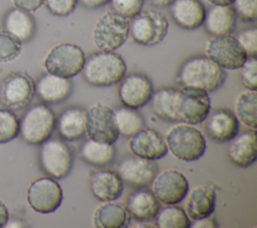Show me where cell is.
Listing matches in <instances>:
<instances>
[{
	"instance_id": "obj_23",
	"label": "cell",
	"mask_w": 257,
	"mask_h": 228,
	"mask_svg": "<svg viewBox=\"0 0 257 228\" xmlns=\"http://www.w3.org/2000/svg\"><path fill=\"white\" fill-rule=\"evenodd\" d=\"M215 190L212 187L206 185L196 186L189 192L187 197V215L193 220L212 215L215 210Z\"/></svg>"
},
{
	"instance_id": "obj_36",
	"label": "cell",
	"mask_w": 257,
	"mask_h": 228,
	"mask_svg": "<svg viewBox=\"0 0 257 228\" xmlns=\"http://www.w3.org/2000/svg\"><path fill=\"white\" fill-rule=\"evenodd\" d=\"M240 78L242 84L249 90L257 88V60L256 57H247L240 67Z\"/></svg>"
},
{
	"instance_id": "obj_22",
	"label": "cell",
	"mask_w": 257,
	"mask_h": 228,
	"mask_svg": "<svg viewBox=\"0 0 257 228\" xmlns=\"http://www.w3.org/2000/svg\"><path fill=\"white\" fill-rule=\"evenodd\" d=\"M206 10L199 0H174L171 4V15L177 25L193 30L203 25Z\"/></svg>"
},
{
	"instance_id": "obj_6",
	"label": "cell",
	"mask_w": 257,
	"mask_h": 228,
	"mask_svg": "<svg viewBox=\"0 0 257 228\" xmlns=\"http://www.w3.org/2000/svg\"><path fill=\"white\" fill-rule=\"evenodd\" d=\"M167 18L155 10H141L130 21V34L134 41L153 46L164 40L168 33Z\"/></svg>"
},
{
	"instance_id": "obj_24",
	"label": "cell",
	"mask_w": 257,
	"mask_h": 228,
	"mask_svg": "<svg viewBox=\"0 0 257 228\" xmlns=\"http://www.w3.org/2000/svg\"><path fill=\"white\" fill-rule=\"evenodd\" d=\"M236 13L231 5H214L206 12L204 26L214 36L230 34L236 25Z\"/></svg>"
},
{
	"instance_id": "obj_11",
	"label": "cell",
	"mask_w": 257,
	"mask_h": 228,
	"mask_svg": "<svg viewBox=\"0 0 257 228\" xmlns=\"http://www.w3.org/2000/svg\"><path fill=\"white\" fill-rule=\"evenodd\" d=\"M205 50L207 56L223 69H239L248 57L236 37L230 34L212 37Z\"/></svg>"
},
{
	"instance_id": "obj_5",
	"label": "cell",
	"mask_w": 257,
	"mask_h": 228,
	"mask_svg": "<svg viewBox=\"0 0 257 228\" xmlns=\"http://www.w3.org/2000/svg\"><path fill=\"white\" fill-rule=\"evenodd\" d=\"M55 116L46 104L32 105L19 122V133L23 141L30 145H41L48 140L55 127Z\"/></svg>"
},
{
	"instance_id": "obj_41",
	"label": "cell",
	"mask_w": 257,
	"mask_h": 228,
	"mask_svg": "<svg viewBox=\"0 0 257 228\" xmlns=\"http://www.w3.org/2000/svg\"><path fill=\"white\" fill-rule=\"evenodd\" d=\"M12 2L16 8L32 12L38 9L44 3V0H12Z\"/></svg>"
},
{
	"instance_id": "obj_8",
	"label": "cell",
	"mask_w": 257,
	"mask_h": 228,
	"mask_svg": "<svg viewBox=\"0 0 257 228\" xmlns=\"http://www.w3.org/2000/svg\"><path fill=\"white\" fill-rule=\"evenodd\" d=\"M210 97L207 91L182 87L176 95V115L178 122L189 125H197L205 121L210 112Z\"/></svg>"
},
{
	"instance_id": "obj_10",
	"label": "cell",
	"mask_w": 257,
	"mask_h": 228,
	"mask_svg": "<svg viewBox=\"0 0 257 228\" xmlns=\"http://www.w3.org/2000/svg\"><path fill=\"white\" fill-rule=\"evenodd\" d=\"M39 160L42 170L54 179L66 177L72 168V154L61 140H46L41 144Z\"/></svg>"
},
{
	"instance_id": "obj_42",
	"label": "cell",
	"mask_w": 257,
	"mask_h": 228,
	"mask_svg": "<svg viewBox=\"0 0 257 228\" xmlns=\"http://www.w3.org/2000/svg\"><path fill=\"white\" fill-rule=\"evenodd\" d=\"M191 227L193 228H216L218 227L217 221L211 215L196 219L194 222H191Z\"/></svg>"
},
{
	"instance_id": "obj_18",
	"label": "cell",
	"mask_w": 257,
	"mask_h": 228,
	"mask_svg": "<svg viewBox=\"0 0 257 228\" xmlns=\"http://www.w3.org/2000/svg\"><path fill=\"white\" fill-rule=\"evenodd\" d=\"M205 130L208 136L218 142H229L239 132V120L227 108H217L205 119Z\"/></svg>"
},
{
	"instance_id": "obj_7",
	"label": "cell",
	"mask_w": 257,
	"mask_h": 228,
	"mask_svg": "<svg viewBox=\"0 0 257 228\" xmlns=\"http://www.w3.org/2000/svg\"><path fill=\"white\" fill-rule=\"evenodd\" d=\"M84 62L85 55L79 46L72 43H60L47 53L44 67L48 73L70 78L82 70Z\"/></svg>"
},
{
	"instance_id": "obj_20",
	"label": "cell",
	"mask_w": 257,
	"mask_h": 228,
	"mask_svg": "<svg viewBox=\"0 0 257 228\" xmlns=\"http://www.w3.org/2000/svg\"><path fill=\"white\" fill-rule=\"evenodd\" d=\"M72 90L68 78L46 73L40 76L34 85L38 97L46 103H60L66 99Z\"/></svg>"
},
{
	"instance_id": "obj_12",
	"label": "cell",
	"mask_w": 257,
	"mask_h": 228,
	"mask_svg": "<svg viewBox=\"0 0 257 228\" xmlns=\"http://www.w3.org/2000/svg\"><path fill=\"white\" fill-rule=\"evenodd\" d=\"M30 207L42 214L54 212L63 199L60 185L50 177H41L32 181L26 193Z\"/></svg>"
},
{
	"instance_id": "obj_44",
	"label": "cell",
	"mask_w": 257,
	"mask_h": 228,
	"mask_svg": "<svg viewBox=\"0 0 257 228\" xmlns=\"http://www.w3.org/2000/svg\"><path fill=\"white\" fill-rule=\"evenodd\" d=\"M9 218V212L6 204L0 199V228L5 226Z\"/></svg>"
},
{
	"instance_id": "obj_13",
	"label": "cell",
	"mask_w": 257,
	"mask_h": 228,
	"mask_svg": "<svg viewBox=\"0 0 257 228\" xmlns=\"http://www.w3.org/2000/svg\"><path fill=\"white\" fill-rule=\"evenodd\" d=\"M34 94L32 79L23 72L7 75L0 86V102L8 109H20L28 105Z\"/></svg>"
},
{
	"instance_id": "obj_40",
	"label": "cell",
	"mask_w": 257,
	"mask_h": 228,
	"mask_svg": "<svg viewBox=\"0 0 257 228\" xmlns=\"http://www.w3.org/2000/svg\"><path fill=\"white\" fill-rule=\"evenodd\" d=\"M49 12L56 16H67L75 8L77 0H44Z\"/></svg>"
},
{
	"instance_id": "obj_26",
	"label": "cell",
	"mask_w": 257,
	"mask_h": 228,
	"mask_svg": "<svg viewBox=\"0 0 257 228\" xmlns=\"http://www.w3.org/2000/svg\"><path fill=\"white\" fill-rule=\"evenodd\" d=\"M126 208L135 219L139 221H150L158 213L160 203L153 192L146 189H139L128 197Z\"/></svg>"
},
{
	"instance_id": "obj_45",
	"label": "cell",
	"mask_w": 257,
	"mask_h": 228,
	"mask_svg": "<svg viewBox=\"0 0 257 228\" xmlns=\"http://www.w3.org/2000/svg\"><path fill=\"white\" fill-rule=\"evenodd\" d=\"M145 1H147L149 4L156 7H166L171 5L174 0H145Z\"/></svg>"
},
{
	"instance_id": "obj_28",
	"label": "cell",
	"mask_w": 257,
	"mask_h": 228,
	"mask_svg": "<svg viewBox=\"0 0 257 228\" xmlns=\"http://www.w3.org/2000/svg\"><path fill=\"white\" fill-rule=\"evenodd\" d=\"M85 113L83 108L77 106L64 109L55 122L61 138L66 141L81 138L85 132Z\"/></svg>"
},
{
	"instance_id": "obj_1",
	"label": "cell",
	"mask_w": 257,
	"mask_h": 228,
	"mask_svg": "<svg viewBox=\"0 0 257 228\" xmlns=\"http://www.w3.org/2000/svg\"><path fill=\"white\" fill-rule=\"evenodd\" d=\"M226 79L225 70L208 56H194L180 67L177 81L183 87L200 88L207 92L220 88Z\"/></svg>"
},
{
	"instance_id": "obj_34",
	"label": "cell",
	"mask_w": 257,
	"mask_h": 228,
	"mask_svg": "<svg viewBox=\"0 0 257 228\" xmlns=\"http://www.w3.org/2000/svg\"><path fill=\"white\" fill-rule=\"evenodd\" d=\"M19 135V120L14 112L0 108V144L8 143Z\"/></svg>"
},
{
	"instance_id": "obj_16",
	"label": "cell",
	"mask_w": 257,
	"mask_h": 228,
	"mask_svg": "<svg viewBox=\"0 0 257 228\" xmlns=\"http://www.w3.org/2000/svg\"><path fill=\"white\" fill-rule=\"evenodd\" d=\"M117 88L122 104L130 108H140L147 104L154 92L151 80L144 74L132 73L123 76Z\"/></svg>"
},
{
	"instance_id": "obj_32",
	"label": "cell",
	"mask_w": 257,
	"mask_h": 228,
	"mask_svg": "<svg viewBox=\"0 0 257 228\" xmlns=\"http://www.w3.org/2000/svg\"><path fill=\"white\" fill-rule=\"evenodd\" d=\"M155 225L158 228H190L191 220L187 213L175 205L160 208L155 216Z\"/></svg>"
},
{
	"instance_id": "obj_33",
	"label": "cell",
	"mask_w": 257,
	"mask_h": 228,
	"mask_svg": "<svg viewBox=\"0 0 257 228\" xmlns=\"http://www.w3.org/2000/svg\"><path fill=\"white\" fill-rule=\"evenodd\" d=\"M118 134L123 137H132L145 127L142 116L130 107H118L113 110Z\"/></svg>"
},
{
	"instance_id": "obj_37",
	"label": "cell",
	"mask_w": 257,
	"mask_h": 228,
	"mask_svg": "<svg viewBox=\"0 0 257 228\" xmlns=\"http://www.w3.org/2000/svg\"><path fill=\"white\" fill-rule=\"evenodd\" d=\"M235 37L248 57H256V54H257V29L255 27L243 29Z\"/></svg>"
},
{
	"instance_id": "obj_31",
	"label": "cell",
	"mask_w": 257,
	"mask_h": 228,
	"mask_svg": "<svg viewBox=\"0 0 257 228\" xmlns=\"http://www.w3.org/2000/svg\"><path fill=\"white\" fill-rule=\"evenodd\" d=\"M257 97L256 90H245L242 91L235 100L234 110L235 116L244 125L256 130L257 128Z\"/></svg>"
},
{
	"instance_id": "obj_4",
	"label": "cell",
	"mask_w": 257,
	"mask_h": 228,
	"mask_svg": "<svg viewBox=\"0 0 257 228\" xmlns=\"http://www.w3.org/2000/svg\"><path fill=\"white\" fill-rule=\"evenodd\" d=\"M128 34V18L109 11L97 19L92 30V40L99 51H114L125 42Z\"/></svg>"
},
{
	"instance_id": "obj_2",
	"label": "cell",
	"mask_w": 257,
	"mask_h": 228,
	"mask_svg": "<svg viewBox=\"0 0 257 228\" xmlns=\"http://www.w3.org/2000/svg\"><path fill=\"white\" fill-rule=\"evenodd\" d=\"M126 65L121 56L113 51L95 52L85 59L82 67L83 77L93 86H110L121 80Z\"/></svg>"
},
{
	"instance_id": "obj_21",
	"label": "cell",
	"mask_w": 257,
	"mask_h": 228,
	"mask_svg": "<svg viewBox=\"0 0 257 228\" xmlns=\"http://www.w3.org/2000/svg\"><path fill=\"white\" fill-rule=\"evenodd\" d=\"M92 195L100 201H114L122 194L123 182L118 174L111 170H99L90 178Z\"/></svg>"
},
{
	"instance_id": "obj_30",
	"label": "cell",
	"mask_w": 257,
	"mask_h": 228,
	"mask_svg": "<svg viewBox=\"0 0 257 228\" xmlns=\"http://www.w3.org/2000/svg\"><path fill=\"white\" fill-rule=\"evenodd\" d=\"M178 89L163 87L153 92L151 104L153 111L161 119L169 122H178L176 115V95Z\"/></svg>"
},
{
	"instance_id": "obj_17",
	"label": "cell",
	"mask_w": 257,
	"mask_h": 228,
	"mask_svg": "<svg viewBox=\"0 0 257 228\" xmlns=\"http://www.w3.org/2000/svg\"><path fill=\"white\" fill-rule=\"evenodd\" d=\"M130 138L128 147L135 156L156 161L165 157L168 153L166 142L153 129L144 127Z\"/></svg>"
},
{
	"instance_id": "obj_27",
	"label": "cell",
	"mask_w": 257,
	"mask_h": 228,
	"mask_svg": "<svg viewBox=\"0 0 257 228\" xmlns=\"http://www.w3.org/2000/svg\"><path fill=\"white\" fill-rule=\"evenodd\" d=\"M4 30L21 43L30 40L35 32V21L33 17L25 10L13 8L9 10L3 20Z\"/></svg>"
},
{
	"instance_id": "obj_38",
	"label": "cell",
	"mask_w": 257,
	"mask_h": 228,
	"mask_svg": "<svg viewBox=\"0 0 257 228\" xmlns=\"http://www.w3.org/2000/svg\"><path fill=\"white\" fill-rule=\"evenodd\" d=\"M114 12L126 18H133L143 8L145 0H109Z\"/></svg>"
},
{
	"instance_id": "obj_3",
	"label": "cell",
	"mask_w": 257,
	"mask_h": 228,
	"mask_svg": "<svg viewBox=\"0 0 257 228\" xmlns=\"http://www.w3.org/2000/svg\"><path fill=\"white\" fill-rule=\"evenodd\" d=\"M166 144L174 157L192 162L200 159L206 151V140L199 130L189 124L172 127L166 134Z\"/></svg>"
},
{
	"instance_id": "obj_15",
	"label": "cell",
	"mask_w": 257,
	"mask_h": 228,
	"mask_svg": "<svg viewBox=\"0 0 257 228\" xmlns=\"http://www.w3.org/2000/svg\"><path fill=\"white\" fill-rule=\"evenodd\" d=\"M116 173L122 182L140 188L152 183L158 174V167L154 160L134 155L123 158L118 163Z\"/></svg>"
},
{
	"instance_id": "obj_43",
	"label": "cell",
	"mask_w": 257,
	"mask_h": 228,
	"mask_svg": "<svg viewBox=\"0 0 257 228\" xmlns=\"http://www.w3.org/2000/svg\"><path fill=\"white\" fill-rule=\"evenodd\" d=\"M77 1H79L80 4L85 8H89V9L99 8L109 2V0H77Z\"/></svg>"
},
{
	"instance_id": "obj_39",
	"label": "cell",
	"mask_w": 257,
	"mask_h": 228,
	"mask_svg": "<svg viewBox=\"0 0 257 228\" xmlns=\"http://www.w3.org/2000/svg\"><path fill=\"white\" fill-rule=\"evenodd\" d=\"M236 15L243 21H254L257 15V0H234Z\"/></svg>"
},
{
	"instance_id": "obj_25",
	"label": "cell",
	"mask_w": 257,
	"mask_h": 228,
	"mask_svg": "<svg viewBox=\"0 0 257 228\" xmlns=\"http://www.w3.org/2000/svg\"><path fill=\"white\" fill-rule=\"evenodd\" d=\"M94 226L100 228H120L125 226L131 219V214L121 203L103 201L93 213Z\"/></svg>"
},
{
	"instance_id": "obj_19",
	"label": "cell",
	"mask_w": 257,
	"mask_h": 228,
	"mask_svg": "<svg viewBox=\"0 0 257 228\" xmlns=\"http://www.w3.org/2000/svg\"><path fill=\"white\" fill-rule=\"evenodd\" d=\"M227 155L229 160L238 167L247 168L251 166L257 158L256 131H245L233 137L229 141Z\"/></svg>"
},
{
	"instance_id": "obj_9",
	"label": "cell",
	"mask_w": 257,
	"mask_h": 228,
	"mask_svg": "<svg viewBox=\"0 0 257 228\" xmlns=\"http://www.w3.org/2000/svg\"><path fill=\"white\" fill-rule=\"evenodd\" d=\"M85 133L88 139L113 144L119 136L113 109L100 102L92 104L85 113Z\"/></svg>"
},
{
	"instance_id": "obj_46",
	"label": "cell",
	"mask_w": 257,
	"mask_h": 228,
	"mask_svg": "<svg viewBox=\"0 0 257 228\" xmlns=\"http://www.w3.org/2000/svg\"><path fill=\"white\" fill-rule=\"evenodd\" d=\"M212 5H232L234 0H207Z\"/></svg>"
},
{
	"instance_id": "obj_29",
	"label": "cell",
	"mask_w": 257,
	"mask_h": 228,
	"mask_svg": "<svg viewBox=\"0 0 257 228\" xmlns=\"http://www.w3.org/2000/svg\"><path fill=\"white\" fill-rule=\"evenodd\" d=\"M80 156L86 163L96 167H102L113 161L115 149L113 144L88 139L80 148Z\"/></svg>"
},
{
	"instance_id": "obj_35",
	"label": "cell",
	"mask_w": 257,
	"mask_h": 228,
	"mask_svg": "<svg viewBox=\"0 0 257 228\" xmlns=\"http://www.w3.org/2000/svg\"><path fill=\"white\" fill-rule=\"evenodd\" d=\"M21 52V42L6 32L0 31V62H8L15 59Z\"/></svg>"
},
{
	"instance_id": "obj_14",
	"label": "cell",
	"mask_w": 257,
	"mask_h": 228,
	"mask_svg": "<svg viewBox=\"0 0 257 228\" xmlns=\"http://www.w3.org/2000/svg\"><path fill=\"white\" fill-rule=\"evenodd\" d=\"M153 194L166 204L175 205L185 199L189 191V182L183 173L177 170H165L157 174L152 181Z\"/></svg>"
}]
</instances>
